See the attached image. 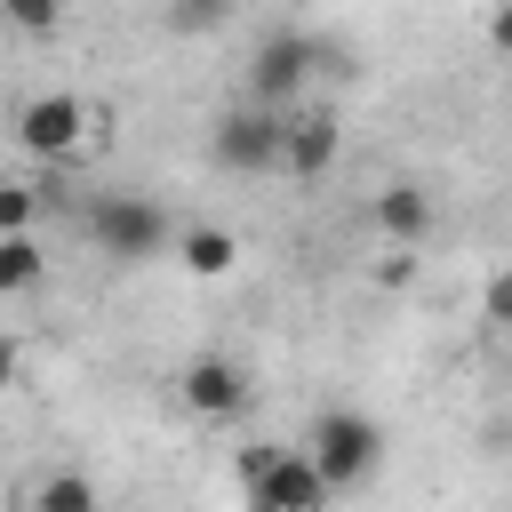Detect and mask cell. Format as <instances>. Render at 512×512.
<instances>
[{
	"label": "cell",
	"instance_id": "cell-8",
	"mask_svg": "<svg viewBox=\"0 0 512 512\" xmlns=\"http://www.w3.org/2000/svg\"><path fill=\"white\" fill-rule=\"evenodd\" d=\"M336 152H344V128H336L328 112H304V120H288L280 176H328V168H336Z\"/></svg>",
	"mask_w": 512,
	"mask_h": 512
},
{
	"label": "cell",
	"instance_id": "cell-12",
	"mask_svg": "<svg viewBox=\"0 0 512 512\" xmlns=\"http://www.w3.org/2000/svg\"><path fill=\"white\" fill-rule=\"evenodd\" d=\"M24 512H104V496H96L88 472H48V480L24 496Z\"/></svg>",
	"mask_w": 512,
	"mask_h": 512
},
{
	"label": "cell",
	"instance_id": "cell-3",
	"mask_svg": "<svg viewBox=\"0 0 512 512\" xmlns=\"http://www.w3.org/2000/svg\"><path fill=\"white\" fill-rule=\"evenodd\" d=\"M280 144H288V120H280L272 104H232V112L208 128V152H216V168H232V176H272V168H280Z\"/></svg>",
	"mask_w": 512,
	"mask_h": 512
},
{
	"label": "cell",
	"instance_id": "cell-2",
	"mask_svg": "<svg viewBox=\"0 0 512 512\" xmlns=\"http://www.w3.org/2000/svg\"><path fill=\"white\" fill-rule=\"evenodd\" d=\"M88 240H96L112 264H152V256L176 240V224H168V208H160L152 192H96V200H88Z\"/></svg>",
	"mask_w": 512,
	"mask_h": 512
},
{
	"label": "cell",
	"instance_id": "cell-15",
	"mask_svg": "<svg viewBox=\"0 0 512 512\" xmlns=\"http://www.w3.org/2000/svg\"><path fill=\"white\" fill-rule=\"evenodd\" d=\"M216 16H224V0H176V8H168V24H176V32H208Z\"/></svg>",
	"mask_w": 512,
	"mask_h": 512
},
{
	"label": "cell",
	"instance_id": "cell-10",
	"mask_svg": "<svg viewBox=\"0 0 512 512\" xmlns=\"http://www.w3.org/2000/svg\"><path fill=\"white\" fill-rule=\"evenodd\" d=\"M176 264H184L192 280H224V272L240 264V240H232L224 224H184V232H176Z\"/></svg>",
	"mask_w": 512,
	"mask_h": 512
},
{
	"label": "cell",
	"instance_id": "cell-6",
	"mask_svg": "<svg viewBox=\"0 0 512 512\" xmlns=\"http://www.w3.org/2000/svg\"><path fill=\"white\" fill-rule=\"evenodd\" d=\"M312 64H320V40L312 32H264L256 40V56H248V104H288L304 80H312Z\"/></svg>",
	"mask_w": 512,
	"mask_h": 512
},
{
	"label": "cell",
	"instance_id": "cell-9",
	"mask_svg": "<svg viewBox=\"0 0 512 512\" xmlns=\"http://www.w3.org/2000/svg\"><path fill=\"white\" fill-rule=\"evenodd\" d=\"M368 216H376V232H384V240H400V248H408V240H424V232H432V192H424V184H384V192L368 200Z\"/></svg>",
	"mask_w": 512,
	"mask_h": 512
},
{
	"label": "cell",
	"instance_id": "cell-17",
	"mask_svg": "<svg viewBox=\"0 0 512 512\" xmlns=\"http://www.w3.org/2000/svg\"><path fill=\"white\" fill-rule=\"evenodd\" d=\"M272 456H280V440H248V448H240V480H248V472H264Z\"/></svg>",
	"mask_w": 512,
	"mask_h": 512
},
{
	"label": "cell",
	"instance_id": "cell-19",
	"mask_svg": "<svg viewBox=\"0 0 512 512\" xmlns=\"http://www.w3.org/2000/svg\"><path fill=\"white\" fill-rule=\"evenodd\" d=\"M488 40H496V48H504V56H512V0H504V8H496V16H488Z\"/></svg>",
	"mask_w": 512,
	"mask_h": 512
},
{
	"label": "cell",
	"instance_id": "cell-18",
	"mask_svg": "<svg viewBox=\"0 0 512 512\" xmlns=\"http://www.w3.org/2000/svg\"><path fill=\"white\" fill-rule=\"evenodd\" d=\"M16 376H24V344H16V336H0V392H8Z\"/></svg>",
	"mask_w": 512,
	"mask_h": 512
},
{
	"label": "cell",
	"instance_id": "cell-14",
	"mask_svg": "<svg viewBox=\"0 0 512 512\" xmlns=\"http://www.w3.org/2000/svg\"><path fill=\"white\" fill-rule=\"evenodd\" d=\"M32 208H40L32 184H0V232H32Z\"/></svg>",
	"mask_w": 512,
	"mask_h": 512
},
{
	"label": "cell",
	"instance_id": "cell-5",
	"mask_svg": "<svg viewBox=\"0 0 512 512\" xmlns=\"http://www.w3.org/2000/svg\"><path fill=\"white\" fill-rule=\"evenodd\" d=\"M240 496H248V512H328V472L304 456V448H280L264 472H248L240 480Z\"/></svg>",
	"mask_w": 512,
	"mask_h": 512
},
{
	"label": "cell",
	"instance_id": "cell-4",
	"mask_svg": "<svg viewBox=\"0 0 512 512\" xmlns=\"http://www.w3.org/2000/svg\"><path fill=\"white\" fill-rule=\"evenodd\" d=\"M16 144H24L32 160H72V152L88 144V104H80L72 88L24 96V104H16Z\"/></svg>",
	"mask_w": 512,
	"mask_h": 512
},
{
	"label": "cell",
	"instance_id": "cell-16",
	"mask_svg": "<svg viewBox=\"0 0 512 512\" xmlns=\"http://www.w3.org/2000/svg\"><path fill=\"white\" fill-rule=\"evenodd\" d=\"M488 320H496V328L512 336V264H504V272L488 280Z\"/></svg>",
	"mask_w": 512,
	"mask_h": 512
},
{
	"label": "cell",
	"instance_id": "cell-13",
	"mask_svg": "<svg viewBox=\"0 0 512 512\" xmlns=\"http://www.w3.org/2000/svg\"><path fill=\"white\" fill-rule=\"evenodd\" d=\"M0 16H8L16 32H56V24H64V0H0Z\"/></svg>",
	"mask_w": 512,
	"mask_h": 512
},
{
	"label": "cell",
	"instance_id": "cell-1",
	"mask_svg": "<svg viewBox=\"0 0 512 512\" xmlns=\"http://www.w3.org/2000/svg\"><path fill=\"white\" fill-rule=\"evenodd\" d=\"M304 456L328 472V488H360L384 472V424L368 408H320L304 432Z\"/></svg>",
	"mask_w": 512,
	"mask_h": 512
},
{
	"label": "cell",
	"instance_id": "cell-7",
	"mask_svg": "<svg viewBox=\"0 0 512 512\" xmlns=\"http://www.w3.org/2000/svg\"><path fill=\"white\" fill-rule=\"evenodd\" d=\"M176 400H184L200 424H232V416L248 408V368H240V360H224V352H200V360H184Z\"/></svg>",
	"mask_w": 512,
	"mask_h": 512
},
{
	"label": "cell",
	"instance_id": "cell-11",
	"mask_svg": "<svg viewBox=\"0 0 512 512\" xmlns=\"http://www.w3.org/2000/svg\"><path fill=\"white\" fill-rule=\"evenodd\" d=\"M48 280V248L32 232H0V296H32Z\"/></svg>",
	"mask_w": 512,
	"mask_h": 512
}]
</instances>
